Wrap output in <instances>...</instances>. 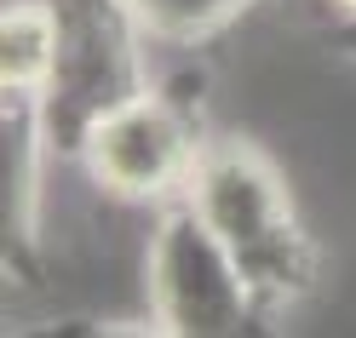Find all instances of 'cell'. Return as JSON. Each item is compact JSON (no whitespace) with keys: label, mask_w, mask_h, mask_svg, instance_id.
<instances>
[{"label":"cell","mask_w":356,"mask_h":338,"mask_svg":"<svg viewBox=\"0 0 356 338\" xmlns=\"http://www.w3.org/2000/svg\"><path fill=\"white\" fill-rule=\"evenodd\" d=\"M52 6H58V63L40 92V126H47V144L75 155L98 115L144 92L138 40L149 35L127 12V0H52Z\"/></svg>","instance_id":"2"},{"label":"cell","mask_w":356,"mask_h":338,"mask_svg":"<svg viewBox=\"0 0 356 338\" xmlns=\"http://www.w3.org/2000/svg\"><path fill=\"white\" fill-rule=\"evenodd\" d=\"M202 149L207 144L195 138L184 109L144 86V92H132L127 103H115L109 115L86 126L75 161L115 201H167L178 189H190Z\"/></svg>","instance_id":"4"},{"label":"cell","mask_w":356,"mask_h":338,"mask_svg":"<svg viewBox=\"0 0 356 338\" xmlns=\"http://www.w3.org/2000/svg\"><path fill=\"white\" fill-rule=\"evenodd\" d=\"M339 6H345V12H350V17H356V0H339Z\"/></svg>","instance_id":"7"},{"label":"cell","mask_w":356,"mask_h":338,"mask_svg":"<svg viewBox=\"0 0 356 338\" xmlns=\"http://www.w3.org/2000/svg\"><path fill=\"white\" fill-rule=\"evenodd\" d=\"M350 40H356V35H350Z\"/></svg>","instance_id":"8"},{"label":"cell","mask_w":356,"mask_h":338,"mask_svg":"<svg viewBox=\"0 0 356 338\" xmlns=\"http://www.w3.org/2000/svg\"><path fill=\"white\" fill-rule=\"evenodd\" d=\"M149 310L155 327L178 338H230L259 315L253 287L190 201L167 207L149 235Z\"/></svg>","instance_id":"3"},{"label":"cell","mask_w":356,"mask_h":338,"mask_svg":"<svg viewBox=\"0 0 356 338\" xmlns=\"http://www.w3.org/2000/svg\"><path fill=\"white\" fill-rule=\"evenodd\" d=\"M184 201L225 241V253L236 258L241 281L253 287L259 310H282V304H299L305 292H316L322 253L299 223L293 195L270 167V155H259L253 144H207L190 172Z\"/></svg>","instance_id":"1"},{"label":"cell","mask_w":356,"mask_h":338,"mask_svg":"<svg viewBox=\"0 0 356 338\" xmlns=\"http://www.w3.org/2000/svg\"><path fill=\"white\" fill-rule=\"evenodd\" d=\"M248 6H259V0H127L138 29L149 40H172V47H195V40L218 35Z\"/></svg>","instance_id":"6"},{"label":"cell","mask_w":356,"mask_h":338,"mask_svg":"<svg viewBox=\"0 0 356 338\" xmlns=\"http://www.w3.org/2000/svg\"><path fill=\"white\" fill-rule=\"evenodd\" d=\"M58 63V6L52 0H6L0 17V81L6 98L40 103Z\"/></svg>","instance_id":"5"}]
</instances>
